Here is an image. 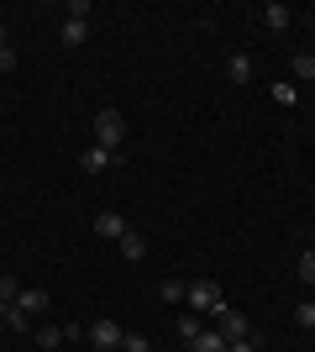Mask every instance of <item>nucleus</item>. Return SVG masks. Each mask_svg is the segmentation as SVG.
Returning a JSON list of instances; mask_svg holds the SVG:
<instances>
[{
    "instance_id": "nucleus-1",
    "label": "nucleus",
    "mask_w": 315,
    "mask_h": 352,
    "mask_svg": "<svg viewBox=\"0 0 315 352\" xmlns=\"http://www.w3.org/2000/svg\"><path fill=\"white\" fill-rule=\"evenodd\" d=\"M121 137H126V116H121V111H110V105H105V111H95V147H110V153H121Z\"/></svg>"
},
{
    "instance_id": "nucleus-2",
    "label": "nucleus",
    "mask_w": 315,
    "mask_h": 352,
    "mask_svg": "<svg viewBox=\"0 0 315 352\" xmlns=\"http://www.w3.org/2000/svg\"><path fill=\"white\" fill-rule=\"evenodd\" d=\"M215 331H221L226 342H242V337H253V326H247V316L231 305H215Z\"/></svg>"
},
{
    "instance_id": "nucleus-3",
    "label": "nucleus",
    "mask_w": 315,
    "mask_h": 352,
    "mask_svg": "<svg viewBox=\"0 0 315 352\" xmlns=\"http://www.w3.org/2000/svg\"><path fill=\"white\" fill-rule=\"evenodd\" d=\"M184 300H189V310H205V316H215V305H226L221 289H215L210 279H195L189 289H184Z\"/></svg>"
},
{
    "instance_id": "nucleus-4",
    "label": "nucleus",
    "mask_w": 315,
    "mask_h": 352,
    "mask_svg": "<svg viewBox=\"0 0 315 352\" xmlns=\"http://www.w3.org/2000/svg\"><path fill=\"white\" fill-rule=\"evenodd\" d=\"M110 163L121 168V153H110V147H95V142H90L84 153H79V168H84V174H105Z\"/></svg>"
},
{
    "instance_id": "nucleus-5",
    "label": "nucleus",
    "mask_w": 315,
    "mask_h": 352,
    "mask_svg": "<svg viewBox=\"0 0 315 352\" xmlns=\"http://www.w3.org/2000/svg\"><path fill=\"white\" fill-rule=\"evenodd\" d=\"M121 337H126V331H121L116 321H105V316H100V321H90V342H95L100 352H116V347H121Z\"/></svg>"
},
{
    "instance_id": "nucleus-6",
    "label": "nucleus",
    "mask_w": 315,
    "mask_h": 352,
    "mask_svg": "<svg viewBox=\"0 0 315 352\" xmlns=\"http://www.w3.org/2000/svg\"><path fill=\"white\" fill-rule=\"evenodd\" d=\"M95 236H105V242H121V236H126V221H121L116 210H100V216H95Z\"/></svg>"
},
{
    "instance_id": "nucleus-7",
    "label": "nucleus",
    "mask_w": 315,
    "mask_h": 352,
    "mask_svg": "<svg viewBox=\"0 0 315 352\" xmlns=\"http://www.w3.org/2000/svg\"><path fill=\"white\" fill-rule=\"evenodd\" d=\"M16 310L43 316V310H47V289H37V284H21V294H16Z\"/></svg>"
},
{
    "instance_id": "nucleus-8",
    "label": "nucleus",
    "mask_w": 315,
    "mask_h": 352,
    "mask_svg": "<svg viewBox=\"0 0 315 352\" xmlns=\"http://www.w3.org/2000/svg\"><path fill=\"white\" fill-rule=\"evenodd\" d=\"M121 258H126V263H142V258H148V236L126 226V236H121Z\"/></svg>"
},
{
    "instance_id": "nucleus-9",
    "label": "nucleus",
    "mask_w": 315,
    "mask_h": 352,
    "mask_svg": "<svg viewBox=\"0 0 315 352\" xmlns=\"http://www.w3.org/2000/svg\"><path fill=\"white\" fill-rule=\"evenodd\" d=\"M226 79H231V85H247V79H253V58H247V53H231V58H226Z\"/></svg>"
},
{
    "instance_id": "nucleus-10",
    "label": "nucleus",
    "mask_w": 315,
    "mask_h": 352,
    "mask_svg": "<svg viewBox=\"0 0 315 352\" xmlns=\"http://www.w3.org/2000/svg\"><path fill=\"white\" fill-rule=\"evenodd\" d=\"M289 21H294V16H289V6H279V0H268V6H263V27H268V32H284Z\"/></svg>"
},
{
    "instance_id": "nucleus-11",
    "label": "nucleus",
    "mask_w": 315,
    "mask_h": 352,
    "mask_svg": "<svg viewBox=\"0 0 315 352\" xmlns=\"http://www.w3.org/2000/svg\"><path fill=\"white\" fill-rule=\"evenodd\" d=\"M289 74H294L300 85H305V79H315V53H310V47H300V53L289 58Z\"/></svg>"
},
{
    "instance_id": "nucleus-12",
    "label": "nucleus",
    "mask_w": 315,
    "mask_h": 352,
    "mask_svg": "<svg viewBox=\"0 0 315 352\" xmlns=\"http://www.w3.org/2000/svg\"><path fill=\"white\" fill-rule=\"evenodd\" d=\"M226 347H231V342H226L221 331H200V337L189 342V352H226Z\"/></svg>"
},
{
    "instance_id": "nucleus-13",
    "label": "nucleus",
    "mask_w": 315,
    "mask_h": 352,
    "mask_svg": "<svg viewBox=\"0 0 315 352\" xmlns=\"http://www.w3.org/2000/svg\"><path fill=\"white\" fill-rule=\"evenodd\" d=\"M268 95H273L279 105H284V111H289V105H300V89H294V79H273V89H268Z\"/></svg>"
},
{
    "instance_id": "nucleus-14",
    "label": "nucleus",
    "mask_w": 315,
    "mask_h": 352,
    "mask_svg": "<svg viewBox=\"0 0 315 352\" xmlns=\"http://www.w3.org/2000/svg\"><path fill=\"white\" fill-rule=\"evenodd\" d=\"M90 43V21H63V47H79Z\"/></svg>"
},
{
    "instance_id": "nucleus-15",
    "label": "nucleus",
    "mask_w": 315,
    "mask_h": 352,
    "mask_svg": "<svg viewBox=\"0 0 315 352\" xmlns=\"http://www.w3.org/2000/svg\"><path fill=\"white\" fill-rule=\"evenodd\" d=\"M58 342H69V337H63V326H43V331H37V347H43V352H53Z\"/></svg>"
},
{
    "instance_id": "nucleus-16",
    "label": "nucleus",
    "mask_w": 315,
    "mask_h": 352,
    "mask_svg": "<svg viewBox=\"0 0 315 352\" xmlns=\"http://www.w3.org/2000/svg\"><path fill=\"white\" fill-rule=\"evenodd\" d=\"M184 289H189V284H179V279H163V284H158V294H163L168 305H179V300H184Z\"/></svg>"
},
{
    "instance_id": "nucleus-17",
    "label": "nucleus",
    "mask_w": 315,
    "mask_h": 352,
    "mask_svg": "<svg viewBox=\"0 0 315 352\" xmlns=\"http://www.w3.org/2000/svg\"><path fill=\"white\" fill-rule=\"evenodd\" d=\"M121 352H152V342L142 337V331H126V337H121Z\"/></svg>"
},
{
    "instance_id": "nucleus-18",
    "label": "nucleus",
    "mask_w": 315,
    "mask_h": 352,
    "mask_svg": "<svg viewBox=\"0 0 315 352\" xmlns=\"http://www.w3.org/2000/svg\"><path fill=\"white\" fill-rule=\"evenodd\" d=\"M294 321H300L305 331H315V300H300V305H294Z\"/></svg>"
},
{
    "instance_id": "nucleus-19",
    "label": "nucleus",
    "mask_w": 315,
    "mask_h": 352,
    "mask_svg": "<svg viewBox=\"0 0 315 352\" xmlns=\"http://www.w3.org/2000/svg\"><path fill=\"white\" fill-rule=\"evenodd\" d=\"M16 294H21V284H16V274H0V300H5V305H16Z\"/></svg>"
},
{
    "instance_id": "nucleus-20",
    "label": "nucleus",
    "mask_w": 315,
    "mask_h": 352,
    "mask_svg": "<svg viewBox=\"0 0 315 352\" xmlns=\"http://www.w3.org/2000/svg\"><path fill=\"white\" fill-rule=\"evenodd\" d=\"M5 326H11V331H32V316H27V310H16V305H11V316H5Z\"/></svg>"
},
{
    "instance_id": "nucleus-21",
    "label": "nucleus",
    "mask_w": 315,
    "mask_h": 352,
    "mask_svg": "<svg viewBox=\"0 0 315 352\" xmlns=\"http://www.w3.org/2000/svg\"><path fill=\"white\" fill-rule=\"evenodd\" d=\"M90 11H95L90 0H69V21H90Z\"/></svg>"
},
{
    "instance_id": "nucleus-22",
    "label": "nucleus",
    "mask_w": 315,
    "mask_h": 352,
    "mask_svg": "<svg viewBox=\"0 0 315 352\" xmlns=\"http://www.w3.org/2000/svg\"><path fill=\"white\" fill-rule=\"evenodd\" d=\"M300 284H315V248L300 258Z\"/></svg>"
},
{
    "instance_id": "nucleus-23",
    "label": "nucleus",
    "mask_w": 315,
    "mask_h": 352,
    "mask_svg": "<svg viewBox=\"0 0 315 352\" xmlns=\"http://www.w3.org/2000/svg\"><path fill=\"white\" fill-rule=\"evenodd\" d=\"M179 337H184V342L200 337V321H195V316H179Z\"/></svg>"
},
{
    "instance_id": "nucleus-24",
    "label": "nucleus",
    "mask_w": 315,
    "mask_h": 352,
    "mask_svg": "<svg viewBox=\"0 0 315 352\" xmlns=\"http://www.w3.org/2000/svg\"><path fill=\"white\" fill-rule=\"evenodd\" d=\"M16 69V47H0V74H11Z\"/></svg>"
},
{
    "instance_id": "nucleus-25",
    "label": "nucleus",
    "mask_w": 315,
    "mask_h": 352,
    "mask_svg": "<svg viewBox=\"0 0 315 352\" xmlns=\"http://www.w3.org/2000/svg\"><path fill=\"white\" fill-rule=\"evenodd\" d=\"M226 352H257V342H253V337H242V342H231Z\"/></svg>"
},
{
    "instance_id": "nucleus-26",
    "label": "nucleus",
    "mask_w": 315,
    "mask_h": 352,
    "mask_svg": "<svg viewBox=\"0 0 315 352\" xmlns=\"http://www.w3.org/2000/svg\"><path fill=\"white\" fill-rule=\"evenodd\" d=\"M5 316H11V305H5V300H0V321H5Z\"/></svg>"
},
{
    "instance_id": "nucleus-27",
    "label": "nucleus",
    "mask_w": 315,
    "mask_h": 352,
    "mask_svg": "<svg viewBox=\"0 0 315 352\" xmlns=\"http://www.w3.org/2000/svg\"><path fill=\"white\" fill-rule=\"evenodd\" d=\"M0 47H11V43H5V27H0Z\"/></svg>"
},
{
    "instance_id": "nucleus-28",
    "label": "nucleus",
    "mask_w": 315,
    "mask_h": 352,
    "mask_svg": "<svg viewBox=\"0 0 315 352\" xmlns=\"http://www.w3.org/2000/svg\"><path fill=\"white\" fill-rule=\"evenodd\" d=\"M310 248H315V232H310Z\"/></svg>"
},
{
    "instance_id": "nucleus-29",
    "label": "nucleus",
    "mask_w": 315,
    "mask_h": 352,
    "mask_svg": "<svg viewBox=\"0 0 315 352\" xmlns=\"http://www.w3.org/2000/svg\"><path fill=\"white\" fill-rule=\"evenodd\" d=\"M116 352H121V347H116Z\"/></svg>"
}]
</instances>
